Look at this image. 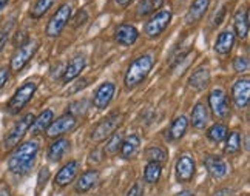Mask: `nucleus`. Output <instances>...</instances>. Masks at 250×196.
<instances>
[{"mask_svg":"<svg viewBox=\"0 0 250 196\" xmlns=\"http://www.w3.org/2000/svg\"><path fill=\"white\" fill-rule=\"evenodd\" d=\"M39 153V142L37 141H26L21 144L13 152L8 159V169L13 174L23 176L33 169L36 156Z\"/></svg>","mask_w":250,"mask_h":196,"instance_id":"obj_1","label":"nucleus"},{"mask_svg":"<svg viewBox=\"0 0 250 196\" xmlns=\"http://www.w3.org/2000/svg\"><path fill=\"white\" fill-rule=\"evenodd\" d=\"M153 68V56L150 54H144L139 56L136 61H133L128 66L127 73H125L124 82L127 88H134L138 87L141 82L146 81V77Z\"/></svg>","mask_w":250,"mask_h":196,"instance_id":"obj_2","label":"nucleus"},{"mask_svg":"<svg viewBox=\"0 0 250 196\" xmlns=\"http://www.w3.org/2000/svg\"><path fill=\"white\" fill-rule=\"evenodd\" d=\"M39 50V42L37 41H28L23 45H21L16 50V53L11 57V62H9V70L13 73H19L23 70L25 65L33 59V56Z\"/></svg>","mask_w":250,"mask_h":196,"instance_id":"obj_3","label":"nucleus"},{"mask_svg":"<svg viewBox=\"0 0 250 196\" xmlns=\"http://www.w3.org/2000/svg\"><path fill=\"white\" fill-rule=\"evenodd\" d=\"M71 14H73V9H71V5L70 3H63L59 6V9L53 14V17L50 19V22H48L46 28H45V34L48 37H57L61 36L62 31L65 29L66 23L71 19Z\"/></svg>","mask_w":250,"mask_h":196,"instance_id":"obj_4","label":"nucleus"},{"mask_svg":"<svg viewBox=\"0 0 250 196\" xmlns=\"http://www.w3.org/2000/svg\"><path fill=\"white\" fill-rule=\"evenodd\" d=\"M37 90V85L34 82H26L21 88H17V91L13 94V97L9 99L6 110L9 114H17L23 107L33 99V96Z\"/></svg>","mask_w":250,"mask_h":196,"instance_id":"obj_5","label":"nucleus"},{"mask_svg":"<svg viewBox=\"0 0 250 196\" xmlns=\"http://www.w3.org/2000/svg\"><path fill=\"white\" fill-rule=\"evenodd\" d=\"M171 22V11L170 9H159L151 16L150 21L144 26V33L148 39H156L166 31Z\"/></svg>","mask_w":250,"mask_h":196,"instance_id":"obj_6","label":"nucleus"},{"mask_svg":"<svg viewBox=\"0 0 250 196\" xmlns=\"http://www.w3.org/2000/svg\"><path fill=\"white\" fill-rule=\"evenodd\" d=\"M121 121H122V114H119V113H113V114L107 116L105 119H102L94 127V130L91 131V141L98 142V144L107 141L121 125Z\"/></svg>","mask_w":250,"mask_h":196,"instance_id":"obj_7","label":"nucleus"},{"mask_svg":"<svg viewBox=\"0 0 250 196\" xmlns=\"http://www.w3.org/2000/svg\"><path fill=\"white\" fill-rule=\"evenodd\" d=\"M34 121V116L31 113H28L25 114L21 121H19L11 130H9V133L6 134V138L3 141V147H5V150H11L14 149V147L19 145V142L22 141V138L25 136V133L30 130V127Z\"/></svg>","mask_w":250,"mask_h":196,"instance_id":"obj_8","label":"nucleus"},{"mask_svg":"<svg viewBox=\"0 0 250 196\" xmlns=\"http://www.w3.org/2000/svg\"><path fill=\"white\" fill-rule=\"evenodd\" d=\"M208 105H210L211 113H213L215 117H218V119H226V117L230 114L229 99H227V94L223 88H215V90L210 91Z\"/></svg>","mask_w":250,"mask_h":196,"instance_id":"obj_9","label":"nucleus"},{"mask_svg":"<svg viewBox=\"0 0 250 196\" xmlns=\"http://www.w3.org/2000/svg\"><path fill=\"white\" fill-rule=\"evenodd\" d=\"M74 127H76V117L70 113H66L50 124V127L46 129V136L48 138H59V136L71 131Z\"/></svg>","mask_w":250,"mask_h":196,"instance_id":"obj_10","label":"nucleus"},{"mask_svg":"<svg viewBox=\"0 0 250 196\" xmlns=\"http://www.w3.org/2000/svg\"><path fill=\"white\" fill-rule=\"evenodd\" d=\"M232 99L233 104L236 105V109L243 110L249 105L250 102V81L249 77H244V79H239L235 82L233 88H232Z\"/></svg>","mask_w":250,"mask_h":196,"instance_id":"obj_11","label":"nucleus"},{"mask_svg":"<svg viewBox=\"0 0 250 196\" xmlns=\"http://www.w3.org/2000/svg\"><path fill=\"white\" fill-rule=\"evenodd\" d=\"M114 91H116V87L111 82H105L102 84L98 90L94 93V97H93V104L98 110H104L107 109L110 105V102L113 101V96H114Z\"/></svg>","mask_w":250,"mask_h":196,"instance_id":"obj_12","label":"nucleus"},{"mask_svg":"<svg viewBox=\"0 0 250 196\" xmlns=\"http://www.w3.org/2000/svg\"><path fill=\"white\" fill-rule=\"evenodd\" d=\"M78 172H79V162L78 161L66 162L63 167L57 172L56 178H54V184L57 185V187H66V185L74 181Z\"/></svg>","mask_w":250,"mask_h":196,"instance_id":"obj_13","label":"nucleus"},{"mask_svg":"<svg viewBox=\"0 0 250 196\" xmlns=\"http://www.w3.org/2000/svg\"><path fill=\"white\" fill-rule=\"evenodd\" d=\"M175 172L179 182H190L195 176V161L190 156H181L176 162Z\"/></svg>","mask_w":250,"mask_h":196,"instance_id":"obj_14","label":"nucleus"},{"mask_svg":"<svg viewBox=\"0 0 250 196\" xmlns=\"http://www.w3.org/2000/svg\"><path fill=\"white\" fill-rule=\"evenodd\" d=\"M138 37H139L138 29L128 23L119 25L116 28V31H114V41L122 46H131L133 44H136Z\"/></svg>","mask_w":250,"mask_h":196,"instance_id":"obj_15","label":"nucleus"},{"mask_svg":"<svg viewBox=\"0 0 250 196\" xmlns=\"http://www.w3.org/2000/svg\"><path fill=\"white\" fill-rule=\"evenodd\" d=\"M86 65V59L82 54H78L71 59V62L66 65L65 71H63V82L68 84L73 82L76 77H79V74L83 71V68Z\"/></svg>","mask_w":250,"mask_h":196,"instance_id":"obj_16","label":"nucleus"},{"mask_svg":"<svg viewBox=\"0 0 250 196\" xmlns=\"http://www.w3.org/2000/svg\"><path fill=\"white\" fill-rule=\"evenodd\" d=\"M208 5H210V0H195V2L190 5L188 11L186 14V23L187 25L198 23L201 19L204 17L206 11L208 9Z\"/></svg>","mask_w":250,"mask_h":196,"instance_id":"obj_17","label":"nucleus"},{"mask_svg":"<svg viewBox=\"0 0 250 196\" xmlns=\"http://www.w3.org/2000/svg\"><path fill=\"white\" fill-rule=\"evenodd\" d=\"M210 84V71L206 66H199L191 73V76L188 77V85L190 88H193L196 91H203L207 88V85Z\"/></svg>","mask_w":250,"mask_h":196,"instance_id":"obj_18","label":"nucleus"},{"mask_svg":"<svg viewBox=\"0 0 250 196\" xmlns=\"http://www.w3.org/2000/svg\"><path fill=\"white\" fill-rule=\"evenodd\" d=\"M141 147V139L138 134H130L128 138H125L121 145V156L125 161H131L133 158H136V154L139 153Z\"/></svg>","mask_w":250,"mask_h":196,"instance_id":"obj_19","label":"nucleus"},{"mask_svg":"<svg viewBox=\"0 0 250 196\" xmlns=\"http://www.w3.org/2000/svg\"><path fill=\"white\" fill-rule=\"evenodd\" d=\"M204 165H206V169L208 170V173L216 179L224 178V176L227 174V164L221 159L219 156H213V154L206 156Z\"/></svg>","mask_w":250,"mask_h":196,"instance_id":"obj_20","label":"nucleus"},{"mask_svg":"<svg viewBox=\"0 0 250 196\" xmlns=\"http://www.w3.org/2000/svg\"><path fill=\"white\" fill-rule=\"evenodd\" d=\"M249 11L246 8H239L235 14V37L246 39L249 34Z\"/></svg>","mask_w":250,"mask_h":196,"instance_id":"obj_21","label":"nucleus"},{"mask_svg":"<svg viewBox=\"0 0 250 196\" xmlns=\"http://www.w3.org/2000/svg\"><path fill=\"white\" fill-rule=\"evenodd\" d=\"M98 181H99V172L98 170H86L78 179V184H76V192L78 193L88 192L94 187L96 184H98Z\"/></svg>","mask_w":250,"mask_h":196,"instance_id":"obj_22","label":"nucleus"},{"mask_svg":"<svg viewBox=\"0 0 250 196\" xmlns=\"http://www.w3.org/2000/svg\"><path fill=\"white\" fill-rule=\"evenodd\" d=\"M235 45V33L233 31H223L215 42V51L218 54H229Z\"/></svg>","mask_w":250,"mask_h":196,"instance_id":"obj_23","label":"nucleus"},{"mask_svg":"<svg viewBox=\"0 0 250 196\" xmlns=\"http://www.w3.org/2000/svg\"><path fill=\"white\" fill-rule=\"evenodd\" d=\"M70 147H71V142L68 139H57L54 141L51 145H50V149H48V159L53 161V162H57V161H61L65 153L70 150Z\"/></svg>","mask_w":250,"mask_h":196,"instance_id":"obj_24","label":"nucleus"},{"mask_svg":"<svg viewBox=\"0 0 250 196\" xmlns=\"http://www.w3.org/2000/svg\"><path fill=\"white\" fill-rule=\"evenodd\" d=\"M187 127H188V121H187L186 116L176 117V119L171 122L170 129L167 130V139L168 141H178V139H181L182 136L186 134Z\"/></svg>","mask_w":250,"mask_h":196,"instance_id":"obj_25","label":"nucleus"},{"mask_svg":"<svg viewBox=\"0 0 250 196\" xmlns=\"http://www.w3.org/2000/svg\"><path fill=\"white\" fill-rule=\"evenodd\" d=\"M53 117H54V114H53L51 110H45L37 117H34V121H33V124L30 127L31 134L37 136V134H41L42 131H45L48 127H50V124L53 122Z\"/></svg>","mask_w":250,"mask_h":196,"instance_id":"obj_26","label":"nucleus"},{"mask_svg":"<svg viewBox=\"0 0 250 196\" xmlns=\"http://www.w3.org/2000/svg\"><path fill=\"white\" fill-rule=\"evenodd\" d=\"M207 121H208V114H207L206 105L203 102H198L193 107V111H191V125L198 130H203L206 129Z\"/></svg>","mask_w":250,"mask_h":196,"instance_id":"obj_27","label":"nucleus"},{"mask_svg":"<svg viewBox=\"0 0 250 196\" xmlns=\"http://www.w3.org/2000/svg\"><path fill=\"white\" fill-rule=\"evenodd\" d=\"M162 5H164V0H139L138 8H136L138 16L146 17L150 14H155L162 8Z\"/></svg>","mask_w":250,"mask_h":196,"instance_id":"obj_28","label":"nucleus"},{"mask_svg":"<svg viewBox=\"0 0 250 196\" xmlns=\"http://www.w3.org/2000/svg\"><path fill=\"white\" fill-rule=\"evenodd\" d=\"M162 174V165L158 162H148L144 170V179L147 184H156Z\"/></svg>","mask_w":250,"mask_h":196,"instance_id":"obj_29","label":"nucleus"},{"mask_svg":"<svg viewBox=\"0 0 250 196\" xmlns=\"http://www.w3.org/2000/svg\"><path fill=\"white\" fill-rule=\"evenodd\" d=\"M227 134H229V129H227V125L226 124H215V125H211L208 131H207V138L211 141V142H223L226 138H227Z\"/></svg>","mask_w":250,"mask_h":196,"instance_id":"obj_30","label":"nucleus"},{"mask_svg":"<svg viewBox=\"0 0 250 196\" xmlns=\"http://www.w3.org/2000/svg\"><path fill=\"white\" fill-rule=\"evenodd\" d=\"M239 150H241V134L238 131H232L230 134H227V138H226L224 152L227 154H235Z\"/></svg>","mask_w":250,"mask_h":196,"instance_id":"obj_31","label":"nucleus"},{"mask_svg":"<svg viewBox=\"0 0 250 196\" xmlns=\"http://www.w3.org/2000/svg\"><path fill=\"white\" fill-rule=\"evenodd\" d=\"M56 0H36V3L31 6L30 16L33 19H41L46 11H50V8L54 5Z\"/></svg>","mask_w":250,"mask_h":196,"instance_id":"obj_32","label":"nucleus"},{"mask_svg":"<svg viewBox=\"0 0 250 196\" xmlns=\"http://www.w3.org/2000/svg\"><path fill=\"white\" fill-rule=\"evenodd\" d=\"M146 156L148 162H158V164H162L167 161V152L164 149H161V147H150L146 152Z\"/></svg>","mask_w":250,"mask_h":196,"instance_id":"obj_33","label":"nucleus"},{"mask_svg":"<svg viewBox=\"0 0 250 196\" xmlns=\"http://www.w3.org/2000/svg\"><path fill=\"white\" fill-rule=\"evenodd\" d=\"M122 141H124L122 134L114 131L108 138V144H107V147H105V153H107V154H116L121 150Z\"/></svg>","mask_w":250,"mask_h":196,"instance_id":"obj_34","label":"nucleus"},{"mask_svg":"<svg viewBox=\"0 0 250 196\" xmlns=\"http://www.w3.org/2000/svg\"><path fill=\"white\" fill-rule=\"evenodd\" d=\"M233 68H235V71L236 73H244L247 71V68H249V61H247V57H236L235 61H233Z\"/></svg>","mask_w":250,"mask_h":196,"instance_id":"obj_35","label":"nucleus"},{"mask_svg":"<svg viewBox=\"0 0 250 196\" xmlns=\"http://www.w3.org/2000/svg\"><path fill=\"white\" fill-rule=\"evenodd\" d=\"M86 19H88V14H86L85 9H81V11H79L78 14H76L73 23H74L76 28H78V26H81V25H83V23L86 22Z\"/></svg>","mask_w":250,"mask_h":196,"instance_id":"obj_36","label":"nucleus"},{"mask_svg":"<svg viewBox=\"0 0 250 196\" xmlns=\"http://www.w3.org/2000/svg\"><path fill=\"white\" fill-rule=\"evenodd\" d=\"M127 196H144V185L139 184V182L131 185V189L128 190Z\"/></svg>","mask_w":250,"mask_h":196,"instance_id":"obj_37","label":"nucleus"},{"mask_svg":"<svg viewBox=\"0 0 250 196\" xmlns=\"http://www.w3.org/2000/svg\"><path fill=\"white\" fill-rule=\"evenodd\" d=\"M8 79H9V68L2 66V68H0V90H2V88L6 85Z\"/></svg>","mask_w":250,"mask_h":196,"instance_id":"obj_38","label":"nucleus"},{"mask_svg":"<svg viewBox=\"0 0 250 196\" xmlns=\"http://www.w3.org/2000/svg\"><path fill=\"white\" fill-rule=\"evenodd\" d=\"M11 26H13V23L6 25L5 31L2 33V36H0V51H2L3 48H5V45H6V41H8V37H9V31H11Z\"/></svg>","mask_w":250,"mask_h":196,"instance_id":"obj_39","label":"nucleus"},{"mask_svg":"<svg viewBox=\"0 0 250 196\" xmlns=\"http://www.w3.org/2000/svg\"><path fill=\"white\" fill-rule=\"evenodd\" d=\"M224 16H226V6H223V8L219 9V16H218V14L215 16V19H213V25L216 26V25H219L221 22H223Z\"/></svg>","mask_w":250,"mask_h":196,"instance_id":"obj_40","label":"nucleus"},{"mask_svg":"<svg viewBox=\"0 0 250 196\" xmlns=\"http://www.w3.org/2000/svg\"><path fill=\"white\" fill-rule=\"evenodd\" d=\"M0 196H11V192H9L8 185L6 184H2L0 185Z\"/></svg>","mask_w":250,"mask_h":196,"instance_id":"obj_41","label":"nucleus"},{"mask_svg":"<svg viewBox=\"0 0 250 196\" xmlns=\"http://www.w3.org/2000/svg\"><path fill=\"white\" fill-rule=\"evenodd\" d=\"M116 2V5H119V6H128L133 0H114Z\"/></svg>","mask_w":250,"mask_h":196,"instance_id":"obj_42","label":"nucleus"},{"mask_svg":"<svg viewBox=\"0 0 250 196\" xmlns=\"http://www.w3.org/2000/svg\"><path fill=\"white\" fill-rule=\"evenodd\" d=\"M230 192L229 190H221V192H218V193H215L213 196H226V195H229Z\"/></svg>","mask_w":250,"mask_h":196,"instance_id":"obj_43","label":"nucleus"},{"mask_svg":"<svg viewBox=\"0 0 250 196\" xmlns=\"http://www.w3.org/2000/svg\"><path fill=\"white\" fill-rule=\"evenodd\" d=\"M176 196H195V195H193V193H190V192H187V190H186V192H181V193H178Z\"/></svg>","mask_w":250,"mask_h":196,"instance_id":"obj_44","label":"nucleus"},{"mask_svg":"<svg viewBox=\"0 0 250 196\" xmlns=\"http://www.w3.org/2000/svg\"><path fill=\"white\" fill-rule=\"evenodd\" d=\"M8 3V0H0V9H3Z\"/></svg>","mask_w":250,"mask_h":196,"instance_id":"obj_45","label":"nucleus"}]
</instances>
